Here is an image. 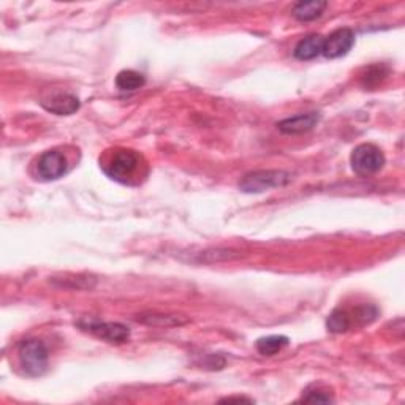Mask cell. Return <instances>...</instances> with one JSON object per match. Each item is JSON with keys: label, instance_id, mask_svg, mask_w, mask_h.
Here are the masks:
<instances>
[{"label": "cell", "instance_id": "cell-15", "mask_svg": "<svg viewBox=\"0 0 405 405\" xmlns=\"http://www.w3.org/2000/svg\"><path fill=\"white\" fill-rule=\"evenodd\" d=\"M290 344L287 336H268L256 340V350L263 356H272Z\"/></svg>", "mask_w": 405, "mask_h": 405}, {"label": "cell", "instance_id": "cell-11", "mask_svg": "<svg viewBox=\"0 0 405 405\" xmlns=\"http://www.w3.org/2000/svg\"><path fill=\"white\" fill-rule=\"evenodd\" d=\"M328 4L321 0H310V2H298L293 6V16L298 21H313L323 15Z\"/></svg>", "mask_w": 405, "mask_h": 405}, {"label": "cell", "instance_id": "cell-9", "mask_svg": "<svg viewBox=\"0 0 405 405\" xmlns=\"http://www.w3.org/2000/svg\"><path fill=\"white\" fill-rule=\"evenodd\" d=\"M320 121L318 113H307V114H298L284 121L277 122V129L285 135H299L306 134V131L312 130Z\"/></svg>", "mask_w": 405, "mask_h": 405}, {"label": "cell", "instance_id": "cell-16", "mask_svg": "<svg viewBox=\"0 0 405 405\" xmlns=\"http://www.w3.org/2000/svg\"><path fill=\"white\" fill-rule=\"evenodd\" d=\"M385 76H387V70L383 67H379V65L371 67L364 75H362V85L375 86V85H379Z\"/></svg>", "mask_w": 405, "mask_h": 405}, {"label": "cell", "instance_id": "cell-14", "mask_svg": "<svg viewBox=\"0 0 405 405\" xmlns=\"http://www.w3.org/2000/svg\"><path fill=\"white\" fill-rule=\"evenodd\" d=\"M353 325V317L352 313L345 309H334L330 317L326 320L328 331L334 334H342L348 331Z\"/></svg>", "mask_w": 405, "mask_h": 405}, {"label": "cell", "instance_id": "cell-7", "mask_svg": "<svg viewBox=\"0 0 405 405\" xmlns=\"http://www.w3.org/2000/svg\"><path fill=\"white\" fill-rule=\"evenodd\" d=\"M68 170V162L59 151H48L38 158L37 174L41 180H55L64 176Z\"/></svg>", "mask_w": 405, "mask_h": 405}, {"label": "cell", "instance_id": "cell-18", "mask_svg": "<svg viewBox=\"0 0 405 405\" xmlns=\"http://www.w3.org/2000/svg\"><path fill=\"white\" fill-rule=\"evenodd\" d=\"M222 402H252L246 397H227V399H222Z\"/></svg>", "mask_w": 405, "mask_h": 405}, {"label": "cell", "instance_id": "cell-5", "mask_svg": "<svg viewBox=\"0 0 405 405\" xmlns=\"http://www.w3.org/2000/svg\"><path fill=\"white\" fill-rule=\"evenodd\" d=\"M80 328L85 331L92 333L94 336L100 338L111 344H122L130 338V330L122 323L114 321H99V320H85L80 321Z\"/></svg>", "mask_w": 405, "mask_h": 405}, {"label": "cell", "instance_id": "cell-1", "mask_svg": "<svg viewBox=\"0 0 405 405\" xmlns=\"http://www.w3.org/2000/svg\"><path fill=\"white\" fill-rule=\"evenodd\" d=\"M18 358L23 371L29 377H41L48 369L50 353L43 342L38 339L23 340L18 347Z\"/></svg>", "mask_w": 405, "mask_h": 405}, {"label": "cell", "instance_id": "cell-2", "mask_svg": "<svg viewBox=\"0 0 405 405\" xmlns=\"http://www.w3.org/2000/svg\"><path fill=\"white\" fill-rule=\"evenodd\" d=\"M290 173L282 170H261L247 173L241 179L239 188L244 193H263L271 188L284 187L290 183Z\"/></svg>", "mask_w": 405, "mask_h": 405}, {"label": "cell", "instance_id": "cell-4", "mask_svg": "<svg viewBox=\"0 0 405 405\" xmlns=\"http://www.w3.org/2000/svg\"><path fill=\"white\" fill-rule=\"evenodd\" d=\"M352 168L360 176H369L380 171L385 165V156L374 144H360L356 146L350 157Z\"/></svg>", "mask_w": 405, "mask_h": 405}, {"label": "cell", "instance_id": "cell-8", "mask_svg": "<svg viewBox=\"0 0 405 405\" xmlns=\"http://www.w3.org/2000/svg\"><path fill=\"white\" fill-rule=\"evenodd\" d=\"M78 97L67 92H55L41 100V107L58 116H70L80 109Z\"/></svg>", "mask_w": 405, "mask_h": 405}, {"label": "cell", "instance_id": "cell-3", "mask_svg": "<svg viewBox=\"0 0 405 405\" xmlns=\"http://www.w3.org/2000/svg\"><path fill=\"white\" fill-rule=\"evenodd\" d=\"M138 163L139 157L135 151L119 149L103 165V171L107 173L108 178L117 180V183H127L136 171Z\"/></svg>", "mask_w": 405, "mask_h": 405}, {"label": "cell", "instance_id": "cell-12", "mask_svg": "<svg viewBox=\"0 0 405 405\" xmlns=\"http://www.w3.org/2000/svg\"><path fill=\"white\" fill-rule=\"evenodd\" d=\"M138 321H141L144 325L158 326V328H173V326H183L188 323V318L179 317V315H165V313H141L138 315Z\"/></svg>", "mask_w": 405, "mask_h": 405}, {"label": "cell", "instance_id": "cell-13", "mask_svg": "<svg viewBox=\"0 0 405 405\" xmlns=\"http://www.w3.org/2000/svg\"><path fill=\"white\" fill-rule=\"evenodd\" d=\"M144 85V75L135 72V70H122L116 76V86L119 90H124V92H131V90H136Z\"/></svg>", "mask_w": 405, "mask_h": 405}, {"label": "cell", "instance_id": "cell-17", "mask_svg": "<svg viewBox=\"0 0 405 405\" xmlns=\"http://www.w3.org/2000/svg\"><path fill=\"white\" fill-rule=\"evenodd\" d=\"M306 396H303V402H323V404H328V402H333L334 399L331 397V394L328 393V391L325 389H312V391H306Z\"/></svg>", "mask_w": 405, "mask_h": 405}, {"label": "cell", "instance_id": "cell-6", "mask_svg": "<svg viewBox=\"0 0 405 405\" xmlns=\"http://www.w3.org/2000/svg\"><path fill=\"white\" fill-rule=\"evenodd\" d=\"M355 38H356L355 32L352 29H348V27L334 31L323 40L321 54H323L326 59L342 58V55H345L352 50L355 45Z\"/></svg>", "mask_w": 405, "mask_h": 405}, {"label": "cell", "instance_id": "cell-10", "mask_svg": "<svg viewBox=\"0 0 405 405\" xmlns=\"http://www.w3.org/2000/svg\"><path fill=\"white\" fill-rule=\"evenodd\" d=\"M323 37L318 33H312L309 37L298 41V45L293 50V55L298 60H312L317 55L321 54V48H323Z\"/></svg>", "mask_w": 405, "mask_h": 405}]
</instances>
